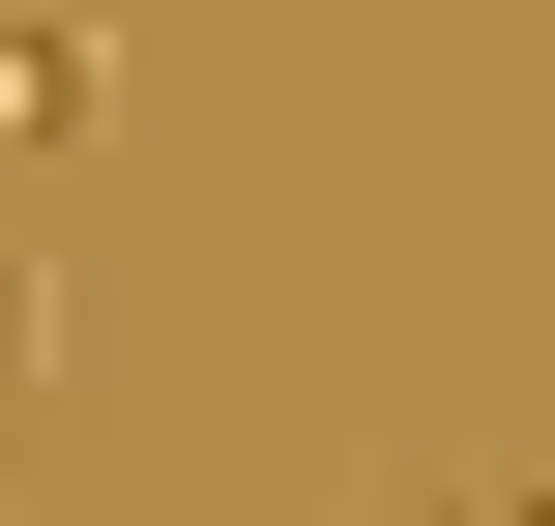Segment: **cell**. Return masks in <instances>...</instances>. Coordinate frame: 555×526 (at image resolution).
Here are the masks:
<instances>
[{"mask_svg": "<svg viewBox=\"0 0 555 526\" xmlns=\"http://www.w3.org/2000/svg\"><path fill=\"white\" fill-rule=\"evenodd\" d=\"M29 146H88V29H0V176Z\"/></svg>", "mask_w": 555, "mask_h": 526, "instance_id": "6da1fadb", "label": "cell"}, {"mask_svg": "<svg viewBox=\"0 0 555 526\" xmlns=\"http://www.w3.org/2000/svg\"><path fill=\"white\" fill-rule=\"evenodd\" d=\"M0 381H29V264H0Z\"/></svg>", "mask_w": 555, "mask_h": 526, "instance_id": "7a4b0ae2", "label": "cell"}]
</instances>
